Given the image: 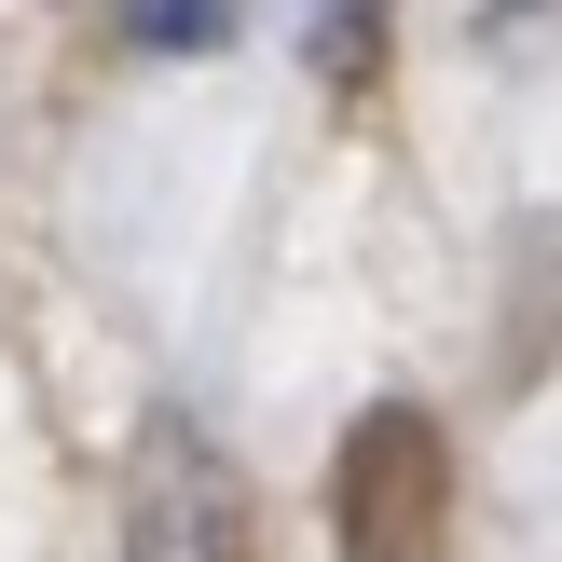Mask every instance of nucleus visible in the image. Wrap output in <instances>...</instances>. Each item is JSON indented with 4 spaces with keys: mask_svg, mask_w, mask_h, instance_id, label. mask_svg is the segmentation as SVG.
Segmentation results:
<instances>
[{
    "mask_svg": "<svg viewBox=\"0 0 562 562\" xmlns=\"http://www.w3.org/2000/svg\"><path fill=\"white\" fill-rule=\"evenodd\" d=\"M124 562H247V481L179 426V412H151V426H137Z\"/></svg>",
    "mask_w": 562,
    "mask_h": 562,
    "instance_id": "f257e3e1",
    "label": "nucleus"
},
{
    "mask_svg": "<svg viewBox=\"0 0 562 562\" xmlns=\"http://www.w3.org/2000/svg\"><path fill=\"white\" fill-rule=\"evenodd\" d=\"M137 42H234L220 0H137Z\"/></svg>",
    "mask_w": 562,
    "mask_h": 562,
    "instance_id": "f03ea898",
    "label": "nucleus"
},
{
    "mask_svg": "<svg viewBox=\"0 0 562 562\" xmlns=\"http://www.w3.org/2000/svg\"><path fill=\"white\" fill-rule=\"evenodd\" d=\"M494 14H536V0H494Z\"/></svg>",
    "mask_w": 562,
    "mask_h": 562,
    "instance_id": "7ed1b4c3",
    "label": "nucleus"
}]
</instances>
